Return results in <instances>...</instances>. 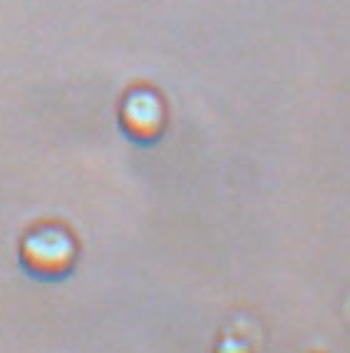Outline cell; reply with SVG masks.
<instances>
[{
  "mask_svg": "<svg viewBox=\"0 0 350 353\" xmlns=\"http://www.w3.org/2000/svg\"><path fill=\"white\" fill-rule=\"evenodd\" d=\"M214 353H251V346L246 341L238 339V336H224L214 346Z\"/></svg>",
  "mask_w": 350,
  "mask_h": 353,
  "instance_id": "3",
  "label": "cell"
},
{
  "mask_svg": "<svg viewBox=\"0 0 350 353\" xmlns=\"http://www.w3.org/2000/svg\"><path fill=\"white\" fill-rule=\"evenodd\" d=\"M119 127L137 145H154L167 130V105L156 90L139 85L119 102Z\"/></svg>",
  "mask_w": 350,
  "mask_h": 353,
  "instance_id": "2",
  "label": "cell"
},
{
  "mask_svg": "<svg viewBox=\"0 0 350 353\" xmlns=\"http://www.w3.org/2000/svg\"><path fill=\"white\" fill-rule=\"evenodd\" d=\"M75 259L77 246L72 234L57 224L35 227L20 244V261L38 279H63L75 266Z\"/></svg>",
  "mask_w": 350,
  "mask_h": 353,
  "instance_id": "1",
  "label": "cell"
}]
</instances>
